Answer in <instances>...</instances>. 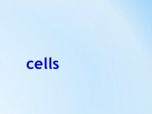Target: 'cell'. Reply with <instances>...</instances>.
<instances>
[{
    "mask_svg": "<svg viewBox=\"0 0 152 114\" xmlns=\"http://www.w3.org/2000/svg\"><path fill=\"white\" fill-rule=\"evenodd\" d=\"M47 58H45V69H47Z\"/></svg>",
    "mask_w": 152,
    "mask_h": 114,
    "instance_id": "cell-2",
    "label": "cell"
},
{
    "mask_svg": "<svg viewBox=\"0 0 152 114\" xmlns=\"http://www.w3.org/2000/svg\"><path fill=\"white\" fill-rule=\"evenodd\" d=\"M51 58L50 57V69L52 68V67H51Z\"/></svg>",
    "mask_w": 152,
    "mask_h": 114,
    "instance_id": "cell-3",
    "label": "cell"
},
{
    "mask_svg": "<svg viewBox=\"0 0 152 114\" xmlns=\"http://www.w3.org/2000/svg\"><path fill=\"white\" fill-rule=\"evenodd\" d=\"M43 65V63L41 61H37L36 63H34V67L37 69H41L42 68V67L41 66Z\"/></svg>",
    "mask_w": 152,
    "mask_h": 114,
    "instance_id": "cell-1",
    "label": "cell"
}]
</instances>
